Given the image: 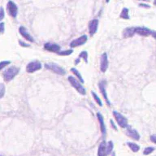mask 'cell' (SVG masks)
I'll return each mask as SVG.
<instances>
[{
    "label": "cell",
    "mask_w": 156,
    "mask_h": 156,
    "mask_svg": "<svg viewBox=\"0 0 156 156\" xmlns=\"http://www.w3.org/2000/svg\"><path fill=\"white\" fill-rule=\"evenodd\" d=\"M97 118H98V120L99 122V125H100V129L101 132L103 136L105 138L107 134V129H106V125H105V122H104V118H103V115L99 112L97 113Z\"/></svg>",
    "instance_id": "obj_15"
},
{
    "label": "cell",
    "mask_w": 156,
    "mask_h": 156,
    "mask_svg": "<svg viewBox=\"0 0 156 156\" xmlns=\"http://www.w3.org/2000/svg\"><path fill=\"white\" fill-rule=\"evenodd\" d=\"M110 2V0H106V3H109Z\"/></svg>",
    "instance_id": "obj_37"
},
{
    "label": "cell",
    "mask_w": 156,
    "mask_h": 156,
    "mask_svg": "<svg viewBox=\"0 0 156 156\" xmlns=\"http://www.w3.org/2000/svg\"><path fill=\"white\" fill-rule=\"evenodd\" d=\"M7 10L8 11V14L13 17V18H16L17 16V14H18V8L13 1H9L7 4Z\"/></svg>",
    "instance_id": "obj_8"
},
{
    "label": "cell",
    "mask_w": 156,
    "mask_h": 156,
    "mask_svg": "<svg viewBox=\"0 0 156 156\" xmlns=\"http://www.w3.org/2000/svg\"><path fill=\"white\" fill-rule=\"evenodd\" d=\"M6 88L5 85H3V83H0V98H2L5 94Z\"/></svg>",
    "instance_id": "obj_26"
},
{
    "label": "cell",
    "mask_w": 156,
    "mask_h": 156,
    "mask_svg": "<svg viewBox=\"0 0 156 156\" xmlns=\"http://www.w3.org/2000/svg\"><path fill=\"white\" fill-rule=\"evenodd\" d=\"M138 1H142V2H150V0H138Z\"/></svg>",
    "instance_id": "obj_35"
},
{
    "label": "cell",
    "mask_w": 156,
    "mask_h": 156,
    "mask_svg": "<svg viewBox=\"0 0 156 156\" xmlns=\"http://www.w3.org/2000/svg\"><path fill=\"white\" fill-rule=\"evenodd\" d=\"M91 94H92L93 96V98L94 99V101H95L96 103L98 104V106L103 107V102H102V100L100 99V98L98 97V94H97L94 91H91Z\"/></svg>",
    "instance_id": "obj_22"
},
{
    "label": "cell",
    "mask_w": 156,
    "mask_h": 156,
    "mask_svg": "<svg viewBox=\"0 0 156 156\" xmlns=\"http://www.w3.org/2000/svg\"><path fill=\"white\" fill-rule=\"evenodd\" d=\"M11 64V61H2V62H0V71L2 70L3 68H4L7 65H8V64Z\"/></svg>",
    "instance_id": "obj_27"
},
{
    "label": "cell",
    "mask_w": 156,
    "mask_h": 156,
    "mask_svg": "<svg viewBox=\"0 0 156 156\" xmlns=\"http://www.w3.org/2000/svg\"><path fill=\"white\" fill-rule=\"evenodd\" d=\"M154 5L156 6V0H154Z\"/></svg>",
    "instance_id": "obj_36"
},
{
    "label": "cell",
    "mask_w": 156,
    "mask_h": 156,
    "mask_svg": "<svg viewBox=\"0 0 156 156\" xmlns=\"http://www.w3.org/2000/svg\"><path fill=\"white\" fill-rule=\"evenodd\" d=\"M20 72V68L16 66H11L8 68L4 72H3V79L6 82L11 81Z\"/></svg>",
    "instance_id": "obj_2"
},
{
    "label": "cell",
    "mask_w": 156,
    "mask_h": 156,
    "mask_svg": "<svg viewBox=\"0 0 156 156\" xmlns=\"http://www.w3.org/2000/svg\"><path fill=\"white\" fill-rule=\"evenodd\" d=\"M4 16H5V11H4V9L3 8H0V21H2L4 18Z\"/></svg>",
    "instance_id": "obj_28"
},
{
    "label": "cell",
    "mask_w": 156,
    "mask_h": 156,
    "mask_svg": "<svg viewBox=\"0 0 156 156\" xmlns=\"http://www.w3.org/2000/svg\"><path fill=\"white\" fill-rule=\"evenodd\" d=\"M88 40V37L87 35H81V37H77L76 39L72 40L69 46L71 48H76L78 47V46H81L84 45Z\"/></svg>",
    "instance_id": "obj_6"
},
{
    "label": "cell",
    "mask_w": 156,
    "mask_h": 156,
    "mask_svg": "<svg viewBox=\"0 0 156 156\" xmlns=\"http://www.w3.org/2000/svg\"><path fill=\"white\" fill-rule=\"evenodd\" d=\"M134 28L135 27H128L126 29H124L123 31V37L124 38H129V37H132L134 36Z\"/></svg>",
    "instance_id": "obj_17"
},
{
    "label": "cell",
    "mask_w": 156,
    "mask_h": 156,
    "mask_svg": "<svg viewBox=\"0 0 156 156\" xmlns=\"http://www.w3.org/2000/svg\"><path fill=\"white\" fill-rule=\"evenodd\" d=\"M107 143L105 142H102L99 144L98 149V156H107Z\"/></svg>",
    "instance_id": "obj_16"
},
{
    "label": "cell",
    "mask_w": 156,
    "mask_h": 156,
    "mask_svg": "<svg viewBox=\"0 0 156 156\" xmlns=\"http://www.w3.org/2000/svg\"><path fill=\"white\" fill-rule=\"evenodd\" d=\"M139 7L140 8H151V6L149 5V4H146V3H139Z\"/></svg>",
    "instance_id": "obj_30"
},
{
    "label": "cell",
    "mask_w": 156,
    "mask_h": 156,
    "mask_svg": "<svg viewBox=\"0 0 156 156\" xmlns=\"http://www.w3.org/2000/svg\"><path fill=\"white\" fill-rule=\"evenodd\" d=\"M119 17L121 19H124V20H129V11L127 8H124L122 9Z\"/></svg>",
    "instance_id": "obj_21"
},
{
    "label": "cell",
    "mask_w": 156,
    "mask_h": 156,
    "mask_svg": "<svg viewBox=\"0 0 156 156\" xmlns=\"http://www.w3.org/2000/svg\"><path fill=\"white\" fill-rule=\"evenodd\" d=\"M110 123H111V126L113 127L114 129L117 130V128L116 127V125H115V123H114V121H113V120H112V119H111V120H110Z\"/></svg>",
    "instance_id": "obj_33"
},
{
    "label": "cell",
    "mask_w": 156,
    "mask_h": 156,
    "mask_svg": "<svg viewBox=\"0 0 156 156\" xmlns=\"http://www.w3.org/2000/svg\"><path fill=\"white\" fill-rule=\"evenodd\" d=\"M19 43H20L22 46H24V47H29V44H26V43H24V42H22V41H19Z\"/></svg>",
    "instance_id": "obj_32"
},
{
    "label": "cell",
    "mask_w": 156,
    "mask_h": 156,
    "mask_svg": "<svg viewBox=\"0 0 156 156\" xmlns=\"http://www.w3.org/2000/svg\"><path fill=\"white\" fill-rule=\"evenodd\" d=\"M112 114H113L114 119H115V120H116V122L119 127L122 128V129H126L129 126L127 118L124 116L121 113H119L116 111H114Z\"/></svg>",
    "instance_id": "obj_3"
},
{
    "label": "cell",
    "mask_w": 156,
    "mask_h": 156,
    "mask_svg": "<svg viewBox=\"0 0 156 156\" xmlns=\"http://www.w3.org/2000/svg\"><path fill=\"white\" fill-rule=\"evenodd\" d=\"M44 49L50 52H53V53H59L60 51V46L56 44V43H46L44 44Z\"/></svg>",
    "instance_id": "obj_13"
},
{
    "label": "cell",
    "mask_w": 156,
    "mask_h": 156,
    "mask_svg": "<svg viewBox=\"0 0 156 156\" xmlns=\"http://www.w3.org/2000/svg\"><path fill=\"white\" fill-rule=\"evenodd\" d=\"M71 72H72V73H73V74H74V76L76 77V78H77V79L80 82H81V83H82V84L84 83V79H83V77H82L81 74L80 73V72L78 71L76 68H72Z\"/></svg>",
    "instance_id": "obj_19"
},
{
    "label": "cell",
    "mask_w": 156,
    "mask_h": 156,
    "mask_svg": "<svg viewBox=\"0 0 156 156\" xmlns=\"http://www.w3.org/2000/svg\"><path fill=\"white\" fill-rule=\"evenodd\" d=\"M83 59L84 60H85V62L87 64L88 63V52L87 51H85V50H84V51H81V54L79 55V56L77 57V59L75 60V64L77 65V64H79L80 61H81V59Z\"/></svg>",
    "instance_id": "obj_18"
},
{
    "label": "cell",
    "mask_w": 156,
    "mask_h": 156,
    "mask_svg": "<svg viewBox=\"0 0 156 156\" xmlns=\"http://www.w3.org/2000/svg\"><path fill=\"white\" fill-rule=\"evenodd\" d=\"M113 148H114V144L113 142L110 141L108 142L107 143V154H110L113 151Z\"/></svg>",
    "instance_id": "obj_25"
},
{
    "label": "cell",
    "mask_w": 156,
    "mask_h": 156,
    "mask_svg": "<svg viewBox=\"0 0 156 156\" xmlns=\"http://www.w3.org/2000/svg\"><path fill=\"white\" fill-rule=\"evenodd\" d=\"M68 80L70 85L74 88L75 90L79 93L80 94H81V95H85V94H86V90H85V88L83 87L82 83H81L76 77L69 76Z\"/></svg>",
    "instance_id": "obj_1"
},
{
    "label": "cell",
    "mask_w": 156,
    "mask_h": 156,
    "mask_svg": "<svg viewBox=\"0 0 156 156\" xmlns=\"http://www.w3.org/2000/svg\"><path fill=\"white\" fill-rule=\"evenodd\" d=\"M134 32L135 34H138L142 37H148L150 35H151V32L152 30H151L146 27H135L134 28Z\"/></svg>",
    "instance_id": "obj_12"
},
{
    "label": "cell",
    "mask_w": 156,
    "mask_h": 156,
    "mask_svg": "<svg viewBox=\"0 0 156 156\" xmlns=\"http://www.w3.org/2000/svg\"><path fill=\"white\" fill-rule=\"evenodd\" d=\"M127 145L129 146V148L132 152H134V153H137L140 150V145H138L137 143L135 142H127Z\"/></svg>",
    "instance_id": "obj_20"
},
{
    "label": "cell",
    "mask_w": 156,
    "mask_h": 156,
    "mask_svg": "<svg viewBox=\"0 0 156 156\" xmlns=\"http://www.w3.org/2000/svg\"><path fill=\"white\" fill-rule=\"evenodd\" d=\"M19 32L21 33L22 37H24V39L26 40V41H29L30 43H34L35 40L34 38L31 36V35L29 34V33L28 32V30L24 26H21L20 27V29H19Z\"/></svg>",
    "instance_id": "obj_14"
},
{
    "label": "cell",
    "mask_w": 156,
    "mask_h": 156,
    "mask_svg": "<svg viewBox=\"0 0 156 156\" xmlns=\"http://www.w3.org/2000/svg\"><path fill=\"white\" fill-rule=\"evenodd\" d=\"M98 24H99V21L98 19H93L89 23V26H88V29H89V33H90V36H94L97 33V30H98Z\"/></svg>",
    "instance_id": "obj_9"
},
{
    "label": "cell",
    "mask_w": 156,
    "mask_h": 156,
    "mask_svg": "<svg viewBox=\"0 0 156 156\" xmlns=\"http://www.w3.org/2000/svg\"><path fill=\"white\" fill-rule=\"evenodd\" d=\"M150 139H151V141L152 142L156 144V134L151 135V137H150Z\"/></svg>",
    "instance_id": "obj_31"
},
{
    "label": "cell",
    "mask_w": 156,
    "mask_h": 156,
    "mask_svg": "<svg viewBox=\"0 0 156 156\" xmlns=\"http://www.w3.org/2000/svg\"><path fill=\"white\" fill-rule=\"evenodd\" d=\"M125 134L127 135L129 138H132V140L134 141H139L141 138V136L140 134H139V132L136 129H132L131 126H128V127L126 128Z\"/></svg>",
    "instance_id": "obj_10"
},
{
    "label": "cell",
    "mask_w": 156,
    "mask_h": 156,
    "mask_svg": "<svg viewBox=\"0 0 156 156\" xmlns=\"http://www.w3.org/2000/svg\"><path fill=\"white\" fill-rule=\"evenodd\" d=\"M5 31V24L3 22L0 23V33H3Z\"/></svg>",
    "instance_id": "obj_29"
},
{
    "label": "cell",
    "mask_w": 156,
    "mask_h": 156,
    "mask_svg": "<svg viewBox=\"0 0 156 156\" xmlns=\"http://www.w3.org/2000/svg\"><path fill=\"white\" fill-rule=\"evenodd\" d=\"M41 68H42V64L39 61H32V62L29 63L26 66V72L29 73H33V72L38 71Z\"/></svg>",
    "instance_id": "obj_7"
},
{
    "label": "cell",
    "mask_w": 156,
    "mask_h": 156,
    "mask_svg": "<svg viewBox=\"0 0 156 156\" xmlns=\"http://www.w3.org/2000/svg\"><path fill=\"white\" fill-rule=\"evenodd\" d=\"M72 52H73V50H72V49L66 50H60L59 53H57V55L61 56H70L71 54H72Z\"/></svg>",
    "instance_id": "obj_24"
},
{
    "label": "cell",
    "mask_w": 156,
    "mask_h": 156,
    "mask_svg": "<svg viewBox=\"0 0 156 156\" xmlns=\"http://www.w3.org/2000/svg\"><path fill=\"white\" fill-rule=\"evenodd\" d=\"M98 88H99V90H100L101 94H102V95H103V98H104V100L105 102L107 103V106H111V103H110V101H109V98H108V96H107V81H101L99 83H98Z\"/></svg>",
    "instance_id": "obj_5"
},
{
    "label": "cell",
    "mask_w": 156,
    "mask_h": 156,
    "mask_svg": "<svg viewBox=\"0 0 156 156\" xmlns=\"http://www.w3.org/2000/svg\"><path fill=\"white\" fill-rule=\"evenodd\" d=\"M44 66H45L46 69H47L50 72H53L56 74L60 75V76H64L66 74L65 70L56 63H47V64H45Z\"/></svg>",
    "instance_id": "obj_4"
},
{
    "label": "cell",
    "mask_w": 156,
    "mask_h": 156,
    "mask_svg": "<svg viewBox=\"0 0 156 156\" xmlns=\"http://www.w3.org/2000/svg\"><path fill=\"white\" fill-rule=\"evenodd\" d=\"M151 36L156 40V31H153V30H152V32H151Z\"/></svg>",
    "instance_id": "obj_34"
},
{
    "label": "cell",
    "mask_w": 156,
    "mask_h": 156,
    "mask_svg": "<svg viewBox=\"0 0 156 156\" xmlns=\"http://www.w3.org/2000/svg\"><path fill=\"white\" fill-rule=\"evenodd\" d=\"M155 148L153 146H148V147H145L143 151V154L144 155H150L151 154H152L154 151Z\"/></svg>",
    "instance_id": "obj_23"
},
{
    "label": "cell",
    "mask_w": 156,
    "mask_h": 156,
    "mask_svg": "<svg viewBox=\"0 0 156 156\" xmlns=\"http://www.w3.org/2000/svg\"><path fill=\"white\" fill-rule=\"evenodd\" d=\"M109 66V61L107 54L103 53L100 57V70L102 72H105Z\"/></svg>",
    "instance_id": "obj_11"
}]
</instances>
